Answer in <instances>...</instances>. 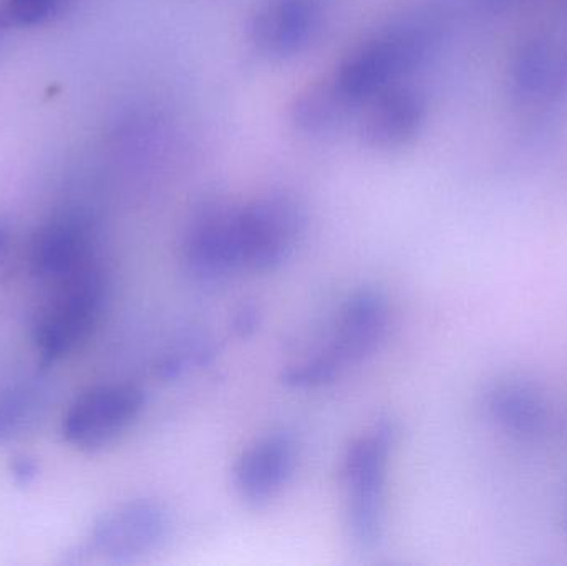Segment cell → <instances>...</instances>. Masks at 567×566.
<instances>
[{
  "label": "cell",
  "mask_w": 567,
  "mask_h": 566,
  "mask_svg": "<svg viewBox=\"0 0 567 566\" xmlns=\"http://www.w3.org/2000/svg\"><path fill=\"white\" fill-rule=\"evenodd\" d=\"M389 299L375 288L352 292L340 308L336 329L323 351L284 372L287 385L319 388L339 378L346 369L360 364L382 344L389 329Z\"/></svg>",
  "instance_id": "cell-1"
},
{
  "label": "cell",
  "mask_w": 567,
  "mask_h": 566,
  "mask_svg": "<svg viewBox=\"0 0 567 566\" xmlns=\"http://www.w3.org/2000/svg\"><path fill=\"white\" fill-rule=\"evenodd\" d=\"M395 444L392 422H379L357 438L342 465L346 524L357 547L375 548L385 532V488Z\"/></svg>",
  "instance_id": "cell-2"
},
{
  "label": "cell",
  "mask_w": 567,
  "mask_h": 566,
  "mask_svg": "<svg viewBox=\"0 0 567 566\" xmlns=\"http://www.w3.org/2000/svg\"><path fill=\"white\" fill-rule=\"evenodd\" d=\"M105 305V281L95 265L59 282L35 325V344L43 362H55L89 339Z\"/></svg>",
  "instance_id": "cell-3"
},
{
  "label": "cell",
  "mask_w": 567,
  "mask_h": 566,
  "mask_svg": "<svg viewBox=\"0 0 567 566\" xmlns=\"http://www.w3.org/2000/svg\"><path fill=\"white\" fill-rule=\"evenodd\" d=\"M306 226L302 206L289 196H266L236 209L243 271H272L289 261Z\"/></svg>",
  "instance_id": "cell-4"
},
{
  "label": "cell",
  "mask_w": 567,
  "mask_h": 566,
  "mask_svg": "<svg viewBox=\"0 0 567 566\" xmlns=\"http://www.w3.org/2000/svg\"><path fill=\"white\" fill-rule=\"evenodd\" d=\"M145 405L142 389L106 384L83 392L63 418V435L82 451H99L128 431Z\"/></svg>",
  "instance_id": "cell-5"
},
{
  "label": "cell",
  "mask_w": 567,
  "mask_h": 566,
  "mask_svg": "<svg viewBox=\"0 0 567 566\" xmlns=\"http://www.w3.org/2000/svg\"><path fill=\"white\" fill-rule=\"evenodd\" d=\"M169 514L152 501H133L103 514L90 532L93 554L112 564H130L153 554L169 534Z\"/></svg>",
  "instance_id": "cell-6"
},
{
  "label": "cell",
  "mask_w": 567,
  "mask_h": 566,
  "mask_svg": "<svg viewBox=\"0 0 567 566\" xmlns=\"http://www.w3.org/2000/svg\"><path fill=\"white\" fill-rule=\"evenodd\" d=\"M183 263L203 282H219L243 271L235 208L212 205L196 213L183 239Z\"/></svg>",
  "instance_id": "cell-7"
},
{
  "label": "cell",
  "mask_w": 567,
  "mask_h": 566,
  "mask_svg": "<svg viewBox=\"0 0 567 566\" xmlns=\"http://www.w3.org/2000/svg\"><path fill=\"white\" fill-rule=\"evenodd\" d=\"M296 467V442L284 432L256 439L236 461L233 484L239 498L262 508L278 497Z\"/></svg>",
  "instance_id": "cell-8"
},
{
  "label": "cell",
  "mask_w": 567,
  "mask_h": 566,
  "mask_svg": "<svg viewBox=\"0 0 567 566\" xmlns=\"http://www.w3.org/2000/svg\"><path fill=\"white\" fill-rule=\"evenodd\" d=\"M33 272L62 282L93 265V229L83 216L62 215L37 231L30 248Z\"/></svg>",
  "instance_id": "cell-9"
},
{
  "label": "cell",
  "mask_w": 567,
  "mask_h": 566,
  "mask_svg": "<svg viewBox=\"0 0 567 566\" xmlns=\"http://www.w3.org/2000/svg\"><path fill=\"white\" fill-rule=\"evenodd\" d=\"M485 409L496 428L523 441L539 438L548 429V401L526 379H499L485 394Z\"/></svg>",
  "instance_id": "cell-10"
},
{
  "label": "cell",
  "mask_w": 567,
  "mask_h": 566,
  "mask_svg": "<svg viewBox=\"0 0 567 566\" xmlns=\"http://www.w3.org/2000/svg\"><path fill=\"white\" fill-rule=\"evenodd\" d=\"M513 83L518 96L529 102H542L561 92L567 85V40H532L516 60Z\"/></svg>",
  "instance_id": "cell-11"
},
{
  "label": "cell",
  "mask_w": 567,
  "mask_h": 566,
  "mask_svg": "<svg viewBox=\"0 0 567 566\" xmlns=\"http://www.w3.org/2000/svg\"><path fill=\"white\" fill-rule=\"evenodd\" d=\"M316 19L317 10L310 0H281L256 20V42L268 52H290L310 35Z\"/></svg>",
  "instance_id": "cell-12"
},
{
  "label": "cell",
  "mask_w": 567,
  "mask_h": 566,
  "mask_svg": "<svg viewBox=\"0 0 567 566\" xmlns=\"http://www.w3.org/2000/svg\"><path fill=\"white\" fill-rule=\"evenodd\" d=\"M422 112V103L415 95L396 93L373 110L367 125V136L375 145H399L415 132Z\"/></svg>",
  "instance_id": "cell-13"
},
{
  "label": "cell",
  "mask_w": 567,
  "mask_h": 566,
  "mask_svg": "<svg viewBox=\"0 0 567 566\" xmlns=\"http://www.w3.org/2000/svg\"><path fill=\"white\" fill-rule=\"evenodd\" d=\"M45 398L47 389L40 381L20 382L0 394V444L35 422Z\"/></svg>",
  "instance_id": "cell-14"
},
{
  "label": "cell",
  "mask_w": 567,
  "mask_h": 566,
  "mask_svg": "<svg viewBox=\"0 0 567 566\" xmlns=\"http://www.w3.org/2000/svg\"><path fill=\"white\" fill-rule=\"evenodd\" d=\"M60 0H0V13L7 23L35 25L55 12Z\"/></svg>",
  "instance_id": "cell-15"
},
{
  "label": "cell",
  "mask_w": 567,
  "mask_h": 566,
  "mask_svg": "<svg viewBox=\"0 0 567 566\" xmlns=\"http://www.w3.org/2000/svg\"><path fill=\"white\" fill-rule=\"evenodd\" d=\"M37 474V465L33 464L30 459H17L16 464H13V475H16L17 481L20 484H30L35 477Z\"/></svg>",
  "instance_id": "cell-16"
},
{
  "label": "cell",
  "mask_w": 567,
  "mask_h": 566,
  "mask_svg": "<svg viewBox=\"0 0 567 566\" xmlns=\"http://www.w3.org/2000/svg\"><path fill=\"white\" fill-rule=\"evenodd\" d=\"M3 249H6V233L0 229V255H2Z\"/></svg>",
  "instance_id": "cell-17"
},
{
  "label": "cell",
  "mask_w": 567,
  "mask_h": 566,
  "mask_svg": "<svg viewBox=\"0 0 567 566\" xmlns=\"http://www.w3.org/2000/svg\"><path fill=\"white\" fill-rule=\"evenodd\" d=\"M566 532H567V521H566Z\"/></svg>",
  "instance_id": "cell-18"
}]
</instances>
